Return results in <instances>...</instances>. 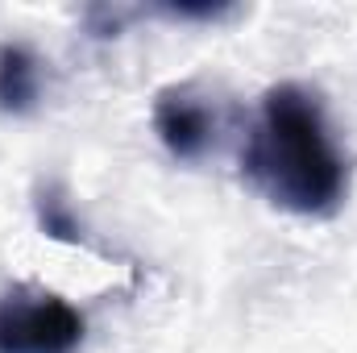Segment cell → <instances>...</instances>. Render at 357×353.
I'll return each mask as SVG.
<instances>
[{
  "label": "cell",
  "mask_w": 357,
  "mask_h": 353,
  "mask_svg": "<svg viewBox=\"0 0 357 353\" xmlns=\"http://www.w3.org/2000/svg\"><path fill=\"white\" fill-rule=\"evenodd\" d=\"M150 13H158L167 21H216V17H229L233 4H212V0H204V4H154Z\"/></svg>",
  "instance_id": "7"
},
{
  "label": "cell",
  "mask_w": 357,
  "mask_h": 353,
  "mask_svg": "<svg viewBox=\"0 0 357 353\" xmlns=\"http://www.w3.org/2000/svg\"><path fill=\"white\" fill-rule=\"evenodd\" d=\"M88 29L96 38H116L133 17H137V8H116V4H91L88 13Z\"/></svg>",
  "instance_id": "6"
},
{
  "label": "cell",
  "mask_w": 357,
  "mask_h": 353,
  "mask_svg": "<svg viewBox=\"0 0 357 353\" xmlns=\"http://www.w3.org/2000/svg\"><path fill=\"white\" fill-rule=\"evenodd\" d=\"M33 212H38V229L54 241H67V246H84V225L71 208V200L63 195L59 183H42L38 195H33Z\"/></svg>",
  "instance_id": "5"
},
{
  "label": "cell",
  "mask_w": 357,
  "mask_h": 353,
  "mask_svg": "<svg viewBox=\"0 0 357 353\" xmlns=\"http://www.w3.org/2000/svg\"><path fill=\"white\" fill-rule=\"evenodd\" d=\"M84 312L42 287L0 295V353H75L84 345Z\"/></svg>",
  "instance_id": "2"
},
{
  "label": "cell",
  "mask_w": 357,
  "mask_h": 353,
  "mask_svg": "<svg viewBox=\"0 0 357 353\" xmlns=\"http://www.w3.org/2000/svg\"><path fill=\"white\" fill-rule=\"evenodd\" d=\"M241 167L274 208L295 216H333L349 191L345 150L320 96L303 84H274L262 96Z\"/></svg>",
  "instance_id": "1"
},
{
  "label": "cell",
  "mask_w": 357,
  "mask_h": 353,
  "mask_svg": "<svg viewBox=\"0 0 357 353\" xmlns=\"http://www.w3.org/2000/svg\"><path fill=\"white\" fill-rule=\"evenodd\" d=\"M42 96V63L29 46L8 42L0 46V112L8 117H25L38 108Z\"/></svg>",
  "instance_id": "4"
},
{
  "label": "cell",
  "mask_w": 357,
  "mask_h": 353,
  "mask_svg": "<svg viewBox=\"0 0 357 353\" xmlns=\"http://www.w3.org/2000/svg\"><path fill=\"white\" fill-rule=\"evenodd\" d=\"M154 133L178 163H199L216 137V108L195 84H171L154 96Z\"/></svg>",
  "instance_id": "3"
}]
</instances>
